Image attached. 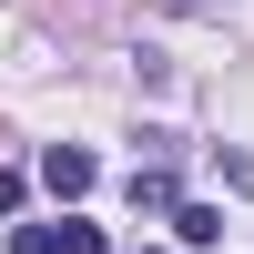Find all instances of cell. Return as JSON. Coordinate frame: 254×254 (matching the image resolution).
I'll return each mask as SVG.
<instances>
[{
	"mask_svg": "<svg viewBox=\"0 0 254 254\" xmlns=\"http://www.w3.org/2000/svg\"><path fill=\"white\" fill-rule=\"evenodd\" d=\"M41 183H51L61 203H81V193H92V183H102V163L81 153V142H51V153H41Z\"/></svg>",
	"mask_w": 254,
	"mask_h": 254,
	"instance_id": "7a4b0ae2",
	"label": "cell"
},
{
	"mask_svg": "<svg viewBox=\"0 0 254 254\" xmlns=\"http://www.w3.org/2000/svg\"><path fill=\"white\" fill-rule=\"evenodd\" d=\"M132 254H153V244H132Z\"/></svg>",
	"mask_w": 254,
	"mask_h": 254,
	"instance_id": "8992f818",
	"label": "cell"
},
{
	"mask_svg": "<svg viewBox=\"0 0 254 254\" xmlns=\"http://www.w3.org/2000/svg\"><path fill=\"white\" fill-rule=\"evenodd\" d=\"M10 254H61V224H20V234H10Z\"/></svg>",
	"mask_w": 254,
	"mask_h": 254,
	"instance_id": "277c9868",
	"label": "cell"
},
{
	"mask_svg": "<svg viewBox=\"0 0 254 254\" xmlns=\"http://www.w3.org/2000/svg\"><path fill=\"white\" fill-rule=\"evenodd\" d=\"M20 193H31V183H20V173H0V214H20Z\"/></svg>",
	"mask_w": 254,
	"mask_h": 254,
	"instance_id": "5b68a950",
	"label": "cell"
},
{
	"mask_svg": "<svg viewBox=\"0 0 254 254\" xmlns=\"http://www.w3.org/2000/svg\"><path fill=\"white\" fill-rule=\"evenodd\" d=\"M122 203H132V214H183V183H173V163H132V183H122Z\"/></svg>",
	"mask_w": 254,
	"mask_h": 254,
	"instance_id": "6da1fadb",
	"label": "cell"
},
{
	"mask_svg": "<svg viewBox=\"0 0 254 254\" xmlns=\"http://www.w3.org/2000/svg\"><path fill=\"white\" fill-rule=\"evenodd\" d=\"M173 234H183V244H214V234H224V214H214V203H183V214H173Z\"/></svg>",
	"mask_w": 254,
	"mask_h": 254,
	"instance_id": "3957f363",
	"label": "cell"
}]
</instances>
